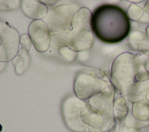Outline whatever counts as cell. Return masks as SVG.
I'll list each match as a JSON object with an SVG mask.
<instances>
[{
  "mask_svg": "<svg viewBox=\"0 0 149 132\" xmlns=\"http://www.w3.org/2000/svg\"><path fill=\"white\" fill-rule=\"evenodd\" d=\"M93 31L101 41L117 43L129 35L130 23L121 8L111 4L98 7L92 15Z\"/></svg>",
  "mask_w": 149,
  "mask_h": 132,
  "instance_id": "obj_1",
  "label": "cell"
},
{
  "mask_svg": "<svg viewBox=\"0 0 149 132\" xmlns=\"http://www.w3.org/2000/svg\"><path fill=\"white\" fill-rule=\"evenodd\" d=\"M112 84L104 72L88 69L79 72L76 76L74 92L77 98L84 101L104 91Z\"/></svg>",
  "mask_w": 149,
  "mask_h": 132,
  "instance_id": "obj_2",
  "label": "cell"
},
{
  "mask_svg": "<svg viewBox=\"0 0 149 132\" xmlns=\"http://www.w3.org/2000/svg\"><path fill=\"white\" fill-rule=\"evenodd\" d=\"M141 59L134 53L125 52L115 58L111 69V81L116 90L120 91L135 82Z\"/></svg>",
  "mask_w": 149,
  "mask_h": 132,
  "instance_id": "obj_3",
  "label": "cell"
},
{
  "mask_svg": "<svg viewBox=\"0 0 149 132\" xmlns=\"http://www.w3.org/2000/svg\"><path fill=\"white\" fill-rule=\"evenodd\" d=\"M79 8L74 4H63L54 7L48 11L44 18L51 34L72 31L71 21Z\"/></svg>",
  "mask_w": 149,
  "mask_h": 132,
  "instance_id": "obj_4",
  "label": "cell"
},
{
  "mask_svg": "<svg viewBox=\"0 0 149 132\" xmlns=\"http://www.w3.org/2000/svg\"><path fill=\"white\" fill-rule=\"evenodd\" d=\"M19 33L7 23L0 22V61L12 60L19 52Z\"/></svg>",
  "mask_w": 149,
  "mask_h": 132,
  "instance_id": "obj_5",
  "label": "cell"
},
{
  "mask_svg": "<svg viewBox=\"0 0 149 132\" xmlns=\"http://www.w3.org/2000/svg\"><path fill=\"white\" fill-rule=\"evenodd\" d=\"M86 106L85 101L77 97H72L67 99L63 105V115L67 126L77 132H100L85 125L80 120V115Z\"/></svg>",
  "mask_w": 149,
  "mask_h": 132,
  "instance_id": "obj_6",
  "label": "cell"
},
{
  "mask_svg": "<svg viewBox=\"0 0 149 132\" xmlns=\"http://www.w3.org/2000/svg\"><path fill=\"white\" fill-rule=\"evenodd\" d=\"M115 94V88L112 84L104 91L84 101L90 108L98 113L114 117L113 108Z\"/></svg>",
  "mask_w": 149,
  "mask_h": 132,
  "instance_id": "obj_7",
  "label": "cell"
},
{
  "mask_svg": "<svg viewBox=\"0 0 149 132\" xmlns=\"http://www.w3.org/2000/svg\"><path fill=\"white\" fill-rule=\"evenodd\" d=\"M28 33L37 51L44 52L48 49L51 44V33L44 21L31 22L28 28Z\"/></svg>",
  "mask_w": 149,
  "mask_h": 132,
  "instance_id": "obj_8",
  "label": "cell"
},
{
  "mask_svg": "<svg viewBox=\"0 0 149 132\" xmlns=\"http://www.w3.org/2000/svg\"><path fill=\"white\" fill-rule=\"evenodd\" d=\"M80 119L88 127L102 132L107 130L112 120L115 119L112 117L102 115L95 112L87 104L86 108L81 112Z\"/></svg>",
  "mask_w": 149,
  "mask_h": 132,
  "instance_id": "obj_9",
  "label": "cell"
},
{
  "mask_svg": "<svg viewBox=\"0 0 149 132\" xmlns=\"http://www.w3.org/2000/svg\"><path fill=\"white\" fill-rule=\"evenodd\" d=\"M94 42L93 31L90 30H72L68 46L76 52L90 49Z\"/></svg>",
  "mask_w": 149,
  "mask_h": 132,
  "instance_id": "obj_10",
  "label": "cell"
},
{
  "mask_svg": "<svg viewBox=\"0 0 149 132\" xmlns=\"http://www.w3.org/2000/svg\"><path fill=\"white\" fill-rule=\"evenodd\" d=\"M149 90V80L143 82H133L123 88L121 94L123 98L132 104L146 98Z\"/></svg>",
  "mask_w": 149,
  "mask_h": 132,
  "instance_id": "obj_11",
  "label": "cell"
},
{
  "mask_svg": "<svg viewBox=\"0 0 149 132\" xmlns=\"http://www.w3.org/2000/svg\"><path fill=\"white\" fill-rule=\"evenodd\" d=\"M21 8L23 13L27 17L34 20L44 19L48 13L47 6L41 1H22Z\"/></svg>",
  "mask_w": 149,
  "mask_h": 132,
  "instance_id": "obj_12",
  "label": "cell"
},
{
  "mask_svg": "<svg viewBox=\"0 0 149 132\" xmlns=\"http://www.w3.org/2000/svg\"><path fill=\"white\" fill-rule=\"evenodd\" d=\"M92 15L91 12L88 8L86 7L80 8L72 17L71 21L72 30H93Z\"/></svg>",
  "mask_w": 149,
  "mask_h": 132,
  "instance_id": "obj_13",
  "label": "cell"
},
{
  "mask_svg": "<svg viewBox=\"0 0 149 132\" xmlns=\"http://www.w3.org/2000/svg\"><path fill=\"white\" fill-rule=\"evenodd\" d=\"M129 112L126 100L122 95L120 91L115 89L113 108V114L115 119L119 122L123 121L125 120Z\"/></svg>",
  "mask_w": 149,
  "mask_h": 132,
  "instance_id": "obj_14",
  "label": "cell"
},
{
  "mask_svg": "<svg viewBox=\"0 0 149 132\" xmlns=\"http://www.w3.org/2000/svg\"><path fill=\"white\" fill-rule=\"evenodd\" d=\"M29 51L24 48L19 50L17 55L13 59L12 62L17 74L21 75L27 70L30 63Z\"/></svg>",
  "mask_w": 149,
  "mask_h": 132,
  "instance_id": "obj_15",
  "label": "cell"
},
{
  "mask_svg": "<svg viewBox=\"0 0 149 132\" xmlns=\"http://www.w3.org/2000/svg\"><path fill=\"white\" fill-rule=\"evenodd\" d=\"M132 113L136 119L149 122V101L145 98L132 104Z\"/></svg>",
  "mask_w": 149,
  "mask_h": 132,
  "instance_id": "obj_16",
  "label": "cell"
},
{
  "mask_svg": "<svg viewBox=\"0 0 149 132\" xmlns=\"http://www.w3.org/2000/svg\"><path fill=\"white\" fill-rule=\"evenodd\" d=\"M70 31L56 33L51 34V44L55 49L68 46Z\"/></svg>",
  "mask_w": 149,
  "mask_h": 132,
  "instance_id": "obj_17",
  "label": "cell"
},
{
  "mask_svg": "<svg viewBox=\"0 0 149 132\" xmlns=\"http://www.w3.org/2000/svg\"><path fill=\"white\" fill-rule=\"evenodd\" d=\"M149 125V122H143L136 119L132 114L129 112L125 120V126L127 128L139 130Z\"/></svg>",
  "mask_w": 149,
  "mask_h": 132,
  "instance_id": "obj_18",
  "label": "cell"
},
{
  "mask_svg": "<svg viewBox=\"0 0 149 132\" xmlns=\"http://www.w3.org/2000/svg\"><path fill=\"white\" fill-rule=\"evenodd\" d=\"M144 9L135 3H132L127 11L126 14L129 19L133 21H139L141 19L144 15Z\"/></svg>",
  "mask_w": 149,
  "mask_h": 132,
  "instance_id": "obj_19",
  "label": "cell"
},
{
  "mask_svg": "<svg viewBox=\"0 0 149 132\" xmlns=\"http://www.w3.org/2000/svg\"><path fill=\"white\" fill-rule=\"evenodd\" d=\"M147 34L140 30H133L129 34L128 41L129 44H144L147 40Z\"/></svg>",
  "mask_w": 149,
  "mask_h": 132,
  "instance_id": "obj_20",
  "label": "cell"
},
{
  "mask_svg": "<svg viewBox=\"0 0 149 132\" xmlns=\"http://www.w3.org/2000/svg\"><path fill=\"white\" fill-rule=\"evenodd\" d=\"M59 53L69 62L74 61L77 56V52L73 51L68 46L63 47L58 49Z\"/></svg>",
  "mask_w": 149,
  "mask_h": 132,
  "instance_id": "obj_21",
  "label": "cell"
},
{
  "mask_svg": "<svg viewBox=\"0 0 149 132\" xmlns=\"http://www.w3.org/2000/svg\"><path fill=\"white\" fill-rule=\"evenodd\" d=\"M21 1L18 0L15 1H0V10L1 11H8L16 9L21 4Z\"/></svg>",
  "mask_w": 149,
  "mask_h": 132,
  "instance_id": "obj_22",
  "label": "cell"
},
{
  "mask_svg": "<svg viewBox=\"0 0 149 132\" xmlns=\"http://www.w3.org/2000/svg\"><path fill=\"white\" fill-rule=\"evenodd\" d=\"M143 62L141 60L140 61L139 67L135 77L136 82H143L149 80V73L145 69Z\"/></svg>",
  "mask_w": 149,
  "mask_h": 132,
  "instance_id": "obj_23",
  "label": "cell"
},
{
  "mask_svg": "<svg viewBox=\"0 0 149 132\" xmlns=\"http://www.w3.org/2000/svg\"><path fill=\"white\" fill-rule=\"evenodd\" d=\"M31 42V40L29 34H23L22 35H20V44L22 48H24L29 51L30 49Z\"/></svg>",
  "mask_w": 149,
  "mask_h": 132,
  "instance_id": "obj_24",
  "label": "cell"
},
{
  "mask_svg": "<svg viewBox=\"0 0 149 132\" xmlns=\"http://www.w3.org/2000/svg\"><path fill=\"white\" fill-rule=\"evenodd\" d=\"M138 51L149 57V45L145 44H139Z\"/></svg>",
  "mask_w": 149,
  "mask_h": 132,
  "instance_id": "obj_25",
  "label": "cell"
},
{
  "mask_svg": "<svg viewBox=\"0 0 149 132\" xmlns=\"http://www.w3.org/2000/svg\"><path fill=\"white\" fill-rule=\"evenodd\" d=\"M144 14H145L146 16H143V17H144V19H145L144 20L145 22L146 21V19H147V22H149V0L147 1L144 5Z\"/></svg>",
  "mask_w": 149,
  "mask_h": 132,
  "instance_id": "obj_26",
  "label": "cell"
},
{
  "mask_svg": "<svg viewBox=\"0 0 149 132\" xmlns=\"http://www.w3.org/2000/svg\"><path fill=\"white\" fill-rule=\"evenodd\" d=\"M118 131L119 132H139L137 130H136L134 129H132V128H127L125 126L122 130H118Z\"/></svg>",
  "mask_w": 149,
  "mask_h": 132,
  "instance_id": "obj_27",
  "label": "cell"
},
{
  "mask_svg": "<svg viewBox=\"0 0 149 132\" xmlns=\"http://www.w3.org/2000/svg\"><path fill=\"white\" fill-rule=\"evenodd\" d=\"M41 2H42L44 4H45V5H52L55 3H56V2H58V1H41Z\"/></svg>",
  "mask_w": 149,
  "mask_h": 132,
  "instance_id": "obj_28",
  "label": "cell"
},
{
  "mask_svg": "<svg viewBox=\"0 0 149 132\" xmlns=\"http://www.w3.org/2000/svg\"><path fill=\"white\" fill-rule=\"evenodd\" d=\"M143 65H144L145 69L149 73V58L148 59H146L145 61H144Z\"/></svg>",
  "mask_w": 149,
  "mask_h": 132,
  "instance_id": "obj_29",
  "label": "cell"
},
{
  "mask_svg": "<svg viewBox=\"0 0 149 132\" xmlns=\"http://www.w3.org/2000/svg\"><path fill=\"white\" fill-rule=\"evenodd\" d=\"M128 1L131 2H133V3H134V2H136V3H139V2H142L143 1H134V0H133V1Z\"/></svg>",
  "mask_w": 149,
  "mask_h": 132,
  "instance_id": "obj_30",
  "label": "cell"
},
{
  "mask_svg": "<svg viewBox=\"0 0 149 132\" xmlns=\"http://www.w3.org/2000/svg\"><path fill=\"white\" fill-rule=\"evenodd\" d=\"M146 99L149 101V90H148L147 93V95H146Z\"/></svg>",
  "mask_w": 149,
  "mask_h": 132,
  "instance_id": "obj_31",
  "label": "cell"
},
{
  "mask_svg": "<svg viewBox=\"0 0 149 132\" xmlns=\"http://www.w3.org/2000/svg\"><path fill=\"white\" fill-rule=\"evenodd\" d=\"M147 38H148V40H149V35H147Z\"/></svg>",
  "mask_w": 149,
  "mask_h": 132,
  "instance_id": "obj_32",
  "label": "cell"
}]
</instances>
